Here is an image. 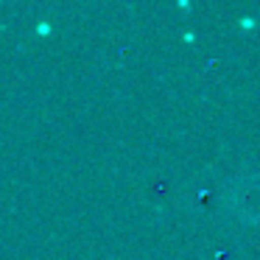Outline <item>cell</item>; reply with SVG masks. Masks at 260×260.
<instances>
[{"instance_id":"obj_1","label":"cell","mask_w":260,"mask_h":260,"mask_svg":"<svg viewBox=\"0 0 260 260\" xmlns=\"http://www.w3.org/2000/svg\"><path fill=\"white\" fill-rule=\"evenodd\" d=\"M37 34H40V37H48V34H51V25H48V23H40V25H37Z\"/></svg>"}]
</instances>
